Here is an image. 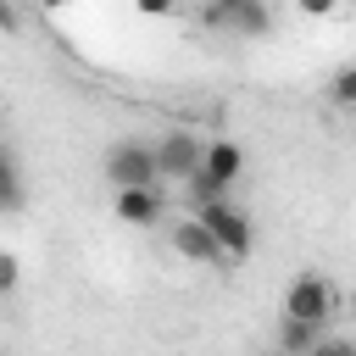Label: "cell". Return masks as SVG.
<instances>
[{"mask_svg":"<svg viewBox=\"0 0 356 356\" xmlns=\"http://www.w3.org/2000/svg\"><path fill=\"white\" fill-rule=\"evenodd\" d=\"M106 178H111V189H156V184H161L156 145H145V139H117V145L106 150Z\"/></svg>","mask_w":356,"mask_h":356,"instance_id":"1","label":"cell"},{"mask_svg":"<svg viewBox=\"0 0 356 356\" xmlns=\"http://www.w3.org/2000/svg\"><path fill=\"white\" fill-rule=\"evenodd\" d=\"M206 228H211V239L222 245V256L228 261H245L250 250H256V228H250V217L234 206V200H217V206H200L195 211Z\"/></svg>","mask_w":356,"mask_h":356,"instance_id":"2","label":"cell"},{"mask_svg":"<svg viewBox=\"0 0 356 356\" xmlns=\"http://www.w3.org/2000/svg\"><path fill=\"white\" fill-rule=\"evenodd\" d=\"M284 317H295V323H328L334 317V284L323 278V273H300V278H289V289H284Z\"/></svg>","mask_w":356,"mask_h":356,"instance_id":"3","label":"cell"},{"mask_svg":"<svg viewBox=\"0 0 356 356\" xmlns=\"http://www.w3.org/2000/svg\"><path fill=\"white\" fill-rule=\"evenodd\" d=\"M206 22L256 39V33L273 28V11H267V0H206Z\"/></svg>","mask_w":356,"mask_h":356,"instance_id":"4","label":"cell"},{"mask_svg":"<svg viewBox=\"0 0 356 356\" xmlns=\"http://www.w3.org/2000/svg\"><path fill=\"white\" fill-rule=\"evenodd\" d=\"M156 161H161V178H195V172L206 167V145H200L195 134L172 128V134L156 139Z\"/></svg>","mask_w":356,"mask_h":356,"instance_id":"5","label":"cell"},{"mask_svg":"<svg viewBox=\"0 0 356 356\" xmlns=\"http://www.w3.org/2000/svg\"><path fill=\"white\" fill-rule=\"evenodd\" d=\"M167 239H172V250H178V256H189V261H200V267L228 261V256H222V245L211 239V228H206L200 217H178V222L167 228Z\"/></svg>","mask_w":356,"mask_h":356,"instance_id":"6","label":"cell"},{"mask_svg":"<svg viewBox=\"0 0 356 356\" xmlns=\"http://www.w3.org/2000/svg\"><path fill=\"white\" fill-rule=\"evenodd\" d=\"M117 222H128V228H156L161 217H167V200H161V184L156 189H117Z\"/></svg>","mask_w":356,"mask_h":356,"instance_id":"7","label":"cell"},{"mask_svg":"<svg viewBox=\"0 0 356 356\" xmlns=\"http://www.w3.org/2000/svg\"><path fill=\"white\" fill-rule=\"evenodd\" d=\"M206 172L222 178V184H234V178L245 172V150H239L234 139H211V145H206Z\"/></svg>","mask_w":356,"mask_h":356,"instance_id":"8","label":"cell"},{"mask_svg":"<svg viewBox=\"0 0 356 356\" xmlns=\"http://www.w3.org/2000/svg\"><path fill=\"white\" fill-rule=\"evenodd\" d=\"M317 345H323L317 323H295V317H284V323H278V350H289V356H312Z\"/></svg>","mask_w":356,"mask_h":356,"instance_id":"9","label":"cell"},{"mask_svg":"<svg viewBox=\"0 0 356 356\" xmlns=\"http://www.w3.org/2000/svg\"><path fill=\"white\" fill-rule=\"evenodd\" d=\"M0 211H6V217L22 211V167H17L11 150H6V161H0Z\"/></svg>","mask_w":356,"mask_h":356,"instance_id":"10","label":"cell"},{"mask_svg":"<svg viewBox=\"0 0 356 356\" xmlns=\"http://www.w3.org/2000/svg\"><path fill=\"white\" fill-rule=\"evenodd\" d=\"M328 100H334V106H350V111H356V61H345V67H339V72L328 78Z\"/></svg>","mask_w":356,"mask_h":356,"instance_id":"11","label":"cell"},{"mask_svg":"<svg viewBox=\"0 0 356 356\" xmlns=\"http://www.w3.org/2000/svg\"><path fill=\"white\" fill-rule=\"evenodd\" d=\"M17 278H22V261L6 250V256H0V295H11V289H17Z\"/></svg>","mask_w":356,"mask_h":356,"instance_id":"12","label":"cell"},{"mask_svg":"<svg viewBox=\"0 0 356 356\" xmlns=\"http://www.w3.org/2000/svg\"><path fill=\"white\" fill-rule=\"evenodd\" d=\"M295 11H300V17H334L339 0H295Z\"/></svg>","mask_w":356,"mask_h":356,"instance_id":"13","label":"cell"},{"mask_svg":"<svg viewBox=\"0 0 356 356\" xmlns=\"http://www.w3.org/2000/svg\"><path fill=\"white\" fill-rule=\"evenodd\" d=\"M312 356H356V345H350V339H323Z\"/></svg>","mask_w":356,"mask_h":356,"instance_id":"14","label":"cell"},{"mask_svg":"<svg viewBox=\"0 0 356 356\" xmlns=\"http://www.w3.org/2000/svg\"><path fill=\"white\" fill-rule=\"evenodd\" d=\"M134 6H139L145 17H167V11H172V0H134Z\"/></svg>","mask_w":356,"mask_h":356,"instance_id":"15","label":"cell"},{"mask_svg":"<svg viewBox=\"0 0 356 356\" xmlns=\"http://www.w3.org/2000/svg\"><path fill=\"white\" fill-rule=\"evenodd\" d=\"M39 6H67V0H39Z\"/></svg>","mask_w":356,"mask_h":356,"instance_id":"16","label":"cell"},{"mask_svg":"<svg viewBox=\"0 0 356 356\" xmlns=\"http://www.w3.org/2000/svg\"><path fill=\"white\" fill-rule=\"evenodd\" d=\"M267 356H289V350H267Z\"/></svg>","mask_w":356,"mask_h":356,"instance_id":"17","label":"cell"}]
</instances>
